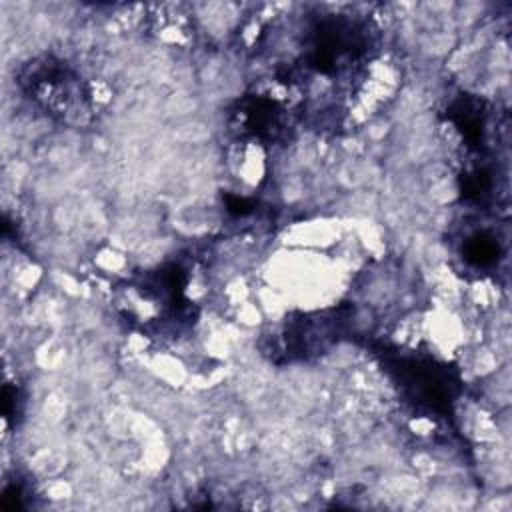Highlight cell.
Instances as JSON below:
<instances>
[{
	"mask_svg": "<svg viewBox=\"0 0 512 512\" xmlns=\"http://www.w3.org/2000/svg\"><path fill=\"white\" fill-rule=\"evenodd\" d=\"M376 354L384 372L412 408L428 416H452L462 388L456 368L432 356L388 346H382Z\"/></svg>",
	"mask_w": 512,
	"mask_h": 512,
	"instance_id": "6da1fadb",
	"label": "cell"
},
{
	"mask_svg": "<svg viewBox=\"0 0 512 512\" xmlns=\"http://www.w3.org/2000/svg\"><path fill=\"white\" fill-rule=\"evenodd\" d=\"M368 26L348 14L316 18L304 34V68L334 76L348 70L368 52Z\"/></svg>",
	"mask_w": 512,
	"mask_h": 512,
	"instance_id": "7a4b0ae2",
	"label": "cell"
},
{
	"mask_svg": "<svg viewBox=\"0 0 512 512\" xmlns=\"http://www.w3.org/2000/svg\"><path fill=\"white\" fill-rule=\"evenodd\" d=\"M348 308H330L324 312L302 314L286 320V324L272 336L266 354L276 364L304 362L330 350L346 334Z\"/></svg>",
	"mask_w": 512,
	"mask_h": 512,
	"instance_id": "3957f363",
	"label": "cell"
},
{
	"mask_svg": "<svg viewBox=\"0 0 512 512\" xmlns=\"http://www.w3.org/2000/svg\"><path fill=\"white\" fill-rule=\"evenodd\" d=\"M20 84L24 92L46 114L66 120L84 108V90L80 78L60 60L42 58L26 64Z\"/></svg>",
	"mask_w": 512,
	"mask_h": 512,
	"instance_id": "277c9868",
	"label": "cell"
},
{
	"mask_svg": "<svg viewBox=\"0 0 512 512\" xmlns=\"http://www.w3.org/2000/svg\"><path fill=\"white\" fill-rule=\"evenodd\" d=\"M240 128L246 130L254 138H274L280 130V112L272 100L262 96L250 98L240 104Z\"/></svg>",
	"mask_w": 512,
	"mask_h": 512,
	"instance_id": "5b68a950",
	"label": "cell"
},
{
	"mask_svg": "<svg viewBox=\"0 0 512 512\" xmlns=\"http://www.w3.org/2000/svg\"><path fill=\"white\" fill-rule=\"evenodd\" d=\"M450 120L458 126V130L462 132V136L466 138V142L470 146H482L484 142V112H482V104H478L476 100L470 98H460L454 106Z\"/></svg>",
	"mask_w": 512,
	"mask_h": 512,
	"instance_id": "8992f818",
	"label": "cell"
},
{
	"mask_svg": "<svg viewBox=\"0 0 512 512\" xmlns=\"http://www.w3.org/2000/svg\"><path fill=\"white\" fill-rule=\"evenodd\" d=\"M500 252V242L490 232H476L462 246L464 260L474 268H492L498 262Z\"/></svg>",
	"mask_w": 512,
	"mask_h": 512,
	"instance_id": "52a82bcc",
	"label": "cell"
}]
</instances>
